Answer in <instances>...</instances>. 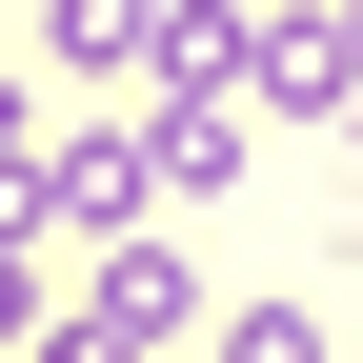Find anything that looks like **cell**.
<instances>
[{"label": "cell", "mask_w": 363, "mask_h": 363, "mask_svg": "<svg viewBox=\"0 0 363 363\" xmlns=\"http://www.w3.org/2000/svg\"><path fill=\"white\" fill-rule=\"evenodd\" d=\"M142 162H162V202H222V182H242V81H162Z\"/></svg>", "instance_id": "277c9868"}, {"label": "cell", "mask_w": 363, "mask_h": 363, "mask_svg": "<svg viewBox=\"0 0 363 363\" xmlns=\"http://www.w3.org/2000/svg\"><path fill=\"white\" fill-rule=\"evenodd\" d=\"M202 363H323V303H303V283H242V303H222V343Z\"/></svg>", "instance_id": "8992f818"}, {"label": "cell", "mask_w": 363, "mask_h": 363, "mask_svg": "<svg viewBox=\"0 0 363 363\" xmlns=\"http://www.w3.org/2000/svg\"><path fill=\"white\" fill-rule=\"evenodd\" d=\"M40 343V262H21V222H0V363Z\"/></svg>", "instance_id": "ba28073f"}, {"label": "cell", "mask_w": 363, "mask_h": 363, "mask_svg": "<svg viewBox=\"0 0 363 363\" xmlns=\"http://www.w3.org/2000/svg\"><path fill=\"white\" fill-rule=\"evenodd\" d=\"M242 101H283V121H343V101H363V0H283V21L242 40Z\"/></svg>", "instance_id": "7a4b0ae2"}, {"label": "cell", "mask_w": 363, "mask_h": 363, "mask_svg": "<svg viewBox=\"0 0 363 363\" xmlns=\"http://www.w3.org/2000/svg\"><path fill=\"white\" fill-rule=\"evenodd\" d=\"M81 303H101V323H121V343H182V323H202V262H182V242H162V222H121V242H101V262H81Z\"/></svg>", "instance_id": "3957f363"}, {"label": "cell", "mask_w": 363, "mask_h": 363, "mask_svg": "<svg viewBox=\"0 0 363 363\" xmlns=\"http://www.w3.org/2000/svg\"><path fill=\"white\" fill-rule=\"evenodd\" d=\"M40 61L61 81H162V0H40Z\"/></svg>", "instance_id": "5b68a950"}, {"label": "cell", "mask_w": 363, "mask_h": 363, "mask_svg": "<svg viewBox=\"0 0 363 363\" xmlns=\"http://www.w3.org/2000/svg\"><path fill=\"white\" fill-rule=\"evenodd\" d=\"M40 142H61V121H40L21 81H0V222H21V182H40Z\"/></svg>", "instance_id": "52a82bcc"}, {"label": "cell", "mask_w": 363, "mask_h": 363, "mask_svg": "<svg viewBox=\"0 0 363 363\" xmlns=\"http://www.w3.org/2000/svg\"><path fill=\"white\" fill-rule=\"evenodd\" d=\"M142 202H162L142 121H61V142H40V182H21V242H40V222H81V242H121Z\"/></svg>", "instance_id": "6da1fadb"}]
</instances>
